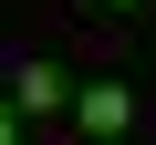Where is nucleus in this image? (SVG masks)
Instances as JSON below:
<instances>
[{"label":"nucleus","mask_w":156,"mask_h":145,"mask_svg":"<svg viewBox=\"0 0 156 145\" xmlns=\"http://www.w3.org/2000/svg\"><path fill=\"white\" fill-rule=\"evenodd\" d=\"M104 11H135V0H104Z\"/></svg>","instance_id":"4"},{"label":"nucleus","mask_w":156,"mask_h":145,"mask_svg":"<svg viewBox=\"0 0 156 145\" xmlns=\"http://www.w3.org/2000/svg\"><path fill=\"white\" fill-rule=\"evenodd\" d=\"M11 104H21V114H62V104H73V83H62L42 52H21V62H11Z\"/></svg>","instance_id":"1"},{"label":"nucleus","mask_w":156,"mask_h":145,"mask_svg":"<svg viewBox=\"0 0 156 145\" xmlns=\"http://www.w3.org/2000/svg\"><path fill=\"white\" fill-rule=\"evenodd\" d=\"M73 124H83V135H125V124H135V93H125V83H104V72H94V83L73 93Z\"/></svg>","instance_id":"2"},{"label":"nucleus","mask_w":156,"mask_h":145,"mask_svg":"<svg viewBox=\"0 0 156 145\" xmlns=\"http://www.w3.org/2000/svg\"><path fill=\"white\" fill-rule=\"evenodd\" d=\"M11 135H21V124H11V104H0V145H11Z\"/></svg>","instance_id":"3"}]
</instances>
